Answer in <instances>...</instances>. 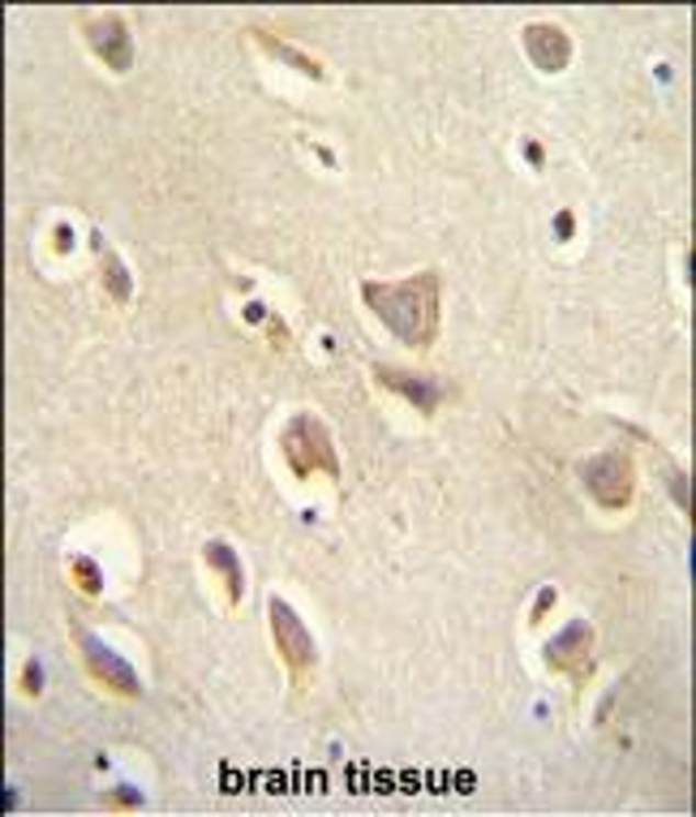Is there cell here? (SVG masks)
<instances>
[{"mask_svg":"<svg viewBox=\"0 0 696 817\" xmlns=\"http://www.w3.org/2000/svg\"><path fill=\"white\" fill-rule=\"evenodd\" d=\"M366 306L374 310V318L396 332L408 349H426L439 332V271H417L408 280H366L361 284Z\"/></svg>","mask_w":696,"mask_h":817,"instance_id":"1","label":"cell"},{"mask_svg":"<svg viewBox=\"0 0 696 817\" xmlns=\"http://www.w3.org/2000/svg\"><path fill=\"white\" fill-rule=\"evenodd\" d=\"M280 452H284V465L298 482H310V478H340V457H336V444H332V430L314 417V413H298L284 435H280Z\"/></svg>","mask_w":696,"mask_h":817,"instance_id":"2","label":"cell"},{"mask_svg":"<svg viewBox=\"0 0 696 817\" xmlns=\"http://www.w3.org/2000/svg\"><path fill=\"white\" fill-rule=\"evenodd\" d=\"M581 486L602 512H624L637 495V465L619 448L597 452V457L581 460Z\"/></svg>","mask_w":696,"mask_h":817,"instance_id":"3","label":"cell"},{"mask_svg":"<svg viewBox=\"0 0 696 817\" xmlns=\"http://www.w3.org/2000/svg\"><path fill=\"white\" fill-rule=\"evenodd\" d=\"M267 615H271V637H276V650L289 667L293 680H305L314 667H318V646H314V633L301 624V615L284 603V598H271L267 603Z\"/></svg>","mask_w":696,"mask_h":817,"instance_id":"4","label":"cell"},{"mask_svg":"<svg viewBox=\"0 0 696 817\" xmlns=\"http://www.w3.org/2000/svg\"><path fill=\"white\" fill-rule=\"evenodd\" d=\"M74 637H78V646H82V663H87L96 684H103V689L116 693V697H143L138 671L125 663L112 646H103L100 637H96L91 628H82V624H74Z\"/></svg>","mask_w":696,"mask_h":817,"instance_id":"5","label":"cell"},{"mask_svg":"<svg viewBox=\"0 0 696 817\" xmlns=\"http://www.w3.org/2000/svg\"><path fill=\"white\" fill-rule=\"evenodd\" d=\"M547 667L559 675H572V680L594 675V628H590V619H572L559 637H550Z\"/></svg>","mask_w":696,"mask_h":817,"instance_id":"6","label":"cell"},{"mask_svg":"<svg viewBox=\"0 0 696 817\" xmlns=\"http://www.w3.org/2000/svg\"><path fill=\"white\" fill-rule=\"evenodd\" d=\"M82 31H87V44L96 48V56H100L112 74H125L134 65V35H130L125 18L103 13V18H91Z\"/></svg>","mask_w":696,"mask_h":817,"instance_id":"7","label":"cell"},{"mask_svg":"<svg viewBox=\"0 0 696 817\" xmlns=\"http://www.w3.org/2000/svg\"><path fill=\"white\" fill-rule=\"evenodd\" d=\"M520 40H525L529 60H534L542 74H563V69H568V60H572V40H568V31H563L559 22H529Z\"/></svg>","mask_w":696,"mask_h":817,"instance_id":"8","label":"cell"},{"mask_svg":"<svg viewBox=\"0 0 696 817\" xmlns=\"http://www.w3.org/2000/svg\"><path fill=\"white\" fill-rule=\"evenodd\" d=\"M374 379L383 388H392L396 396H404L413 408H422V413H435V408L444 405V396H448V388L439 379L413 374V370H396V366H374Z\"/></svg>","mask_w":696,"mask_h":817,"instance_id":"9","label":"cell"},{"mask_svg":"<svg viewBox=\"0 0 696 817\" xmlns=\"http://www.w3.org/2000/svg\"><path fill=\"white\" fill-rule=\"evenodd\" d=\"M202 560H206V568H211V572H220V577H224L228 603L237 607V603L246 598V568H242V560H237V551H233L228 542H206Z\"/></svg>","mask_w":696,"mask_h":817,"instance_id":"10","label":"cell"},{"mask_svg":"<svg viewBox=\"0 0 696 817\" xmlns=\"http://www.w3.org/2000/svg\"><path fill=\"white\" fill-rule=\"evenodd\" d=\"M249 35H254V44L267 52V56H276V60H284V65H293L298 74H305V78H323V65L314 60V56H305V52H298L293 44H284V40H276L271 31H262V26H249Z\"/></svg>","mask_w":696,"mask_h":817,"instance_id":"11","label":"cell"},{"mask_svg":"<svg viewBox=\"0 0 696 817\" xmlns=\"http://www.w3.org/2000/svg\"><path fill=\"white\" fill-rule=\"evenodd\" d=\"M96 250H100V262H103V289H108V298L125 306V302L134 298V276L125 271V262H121V255H116L112 246H103L100 233H96Z\"/></svg>","mask_w":696,"mask_h":817,"instance_id":"12","label":"cell"},{"mask_svg":"<svg viewBox=\"0 0 696 817\" xmlns=\"http://www.w3.org/2000/svg\"><path fill=\"white\" fill-rule=\"evenodd\" d=\"M69 572H74V581H78V590H82V594H91V598H96V594L103 590L100 563H96V560H87V556H74Z\"/></svg>","mask_w":696,"mask_h":817,"instance_id":"13","label":"cell"},{"mask_svg":"<svg viewBox=\"0 0 696 817\" xmlns=\"http://www.w3.org/2000/svg\"><path fill=\"white\" fill-rule=\"evenodd\" d=\"M22 693L26 697H40L44 693V667H40V659H26V667H22Z\"/></svg>","mask_w":696,"mask_h":817,"instance_id":"14","label":"cell"},{"mask_svg":"<svg viewBox=\"0 0 696 817\" xmlns=\"http://www.w3.org/2000/svg\"><path fill=\"white\" fill-rule=\"evenodd\" d=\"M671 491H675V504H680V508L693 516V491H688V478H684L680 469L671 473Z\"/></svg>","mask_w":696,"mask_h":817,"instance_id":"15","label":"cell"},{"mask_svg":"<svg viewBox=\"0 0 696 817\" xmlns=\"http://www.w3.org/2000/svg\"><path fill=\"white\" fill-rule=\"evenodd\" d=\"M52 237H56V242H52V250H56V255H69V250H74V228H69V224H56V233H52Z\"/></svg>","mask_w":696,"mask_h":817,"instance_id":"16","label":"cell"},{"mask_svg":"<svg viewBox=\"0 0 696 817\" xmlns=\"http://www.w3.org/2000/svg\"><path fill=\"white\" fill-rule=\"evenodd\" d=\"M554 603H559V594H554V590L547 585V590L538 594V607H534V615H529V619H534V624H542V619H547V612L554 607Z\"/></svg>","mask_w":696,"mask_h":817,"instance_id":"17","label":"cell"},{"mask_svg":"<svg viewBox=\"0 0 696 817\" xmlns=\"http://www.w3.org/2000/svg\"><path fill=\"white\" fill-rule=\"evenodd\" d=\"M554 228H559V242H568V237H572V211H559Z\"/></svg>","mask_w":696,"mask_h":817,"instance_id":"18","label":"cell"},{"mask_svg":"<svg viewBox=\"0 0 696 817\" xmlns=\"http://www.w3.org/2000/svg\"><path fill=\"white\" fill-rule=\"evenodd\" d=\"M112 801H116V805H138V801H143V796H138V792H130V787H121V792H116V796H112Z\"/></svg>","mask_w":696,"mask_h":817,"instance_id":"19","label":"cell"},{"mask_svg":"<svg viewBox=\"0 0 696 817\" xmlns=\"http://www.w3.org/2000/svg\"><path fill=\"white\" fill-rule=\"evenodd\" d=\"M525 155H529L534 164H542V147H538V143H529V147H525Z\"/></svg>","mask_w":696,"mask_h":817,"instance_id":"20","label":"cell"}]
</instances>
